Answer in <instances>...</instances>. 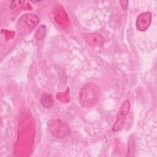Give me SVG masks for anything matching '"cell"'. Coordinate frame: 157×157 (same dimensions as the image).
I'll list each match as a JSON object with an SVG mask.
<instances>
[{"instance_id": "7a4b0ae2", "label": "cell", "mask_w": 157, "mask_h": 157, "mask_svg": "<svg viewBox=\"0 0 157 157\" xmlns=\"http://www.w3.org/2000/svg\"><path fill=\"white\" fill-rule=\"evenodd\" d=\"M151 21V15L150 12L141 13L136 21L137 29L140 31H145L150 26Z\"/></svg>"}, {"instance_id": "3957f363", "label": "cell", "mask_w": 157, "mask_h": 157, "mask_svg": "<svg viewBox=\"0 0 157 157\" xmlns=\"http://www.w3.org/2000/svg\"><path fill=\"white\" fill-rule=\"evenodd\" d=\"M40 104L46 109H50L54 104V100L52 95L48 93H43L40 99Z\"/></svg>"}, {"instance_id": "6da1fadb", "label": "cell", "mask_w": 157, "mask_h": 157, "mask_svg": "<svg viewBox=\"0 0 157 157\" xmlns=\"http://www.w3.org/2000/svg\"><path fill=\"white\" fill-rule=\"evenodd\" d=\"M130 108V104L128 99L125 100L123 104L121 105L119 111L118 112L117 115V120L113 126L112 131L114 132H117L120 131L123 128V124L125 122L126 119V116L129 112Z\"/></svg>"}]
</instances>
